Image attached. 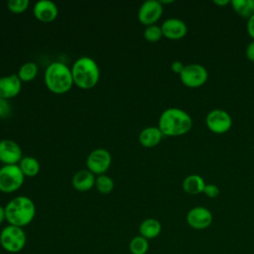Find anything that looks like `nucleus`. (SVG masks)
<instances>
[{
  "mask_svg": "<svg viewBox=\"0 0 254 254\" xmlns=\"http://www.w3.org/2000/svg\"><path fill=\"white\" fill-rule=\"evenodd\" d=\"M22 158V150L18 143L10 139L0 141V161L4 165H17Z\"/></svg>",
  "mask_w": 254,
  "mask_h": 254,
  "instance_id": "nucleus-12",
  "label": "nucleus"
},
{
  "mask_svg": "<svg viewBox=\"0 0 254 254\" xmlns=\"http://www.w3.org/2000/svg\"><path fill=\"white\" fill-rule=\"evenodd\" d=\"M160 2H161V3H162V5H163V4H169V3H173L174 1H173V0H167V1H166V0H162V1H160Z\"/></svg>",
  "mask_w": 254,
  "mask_h": 254,
  "instance_id": "nucleus-34",
  "label": "nucleus"
},
{
  "mask_svg": "<svg viewBox=\"0 0 254 254\" xmlns=\"http://www.w3.org/2000/svg\"><path fill=\"white\" fill-rule=\"evenodd\" d=\"M11 113V106L7 99L0 97V117L5 118Z\"/></svg>",
  "mask_w": 254,
  "mask_h": 254,
  "instance_id": "nucleus-28",
  "label": "nucleus"
},
{
  "mask_svg": "<svg viewBox=\"0 0 254 254\" xmlns=\"http://www.w3.org/2000/svg\"><path fill=\"white\" fill-rule=\"evenodd\" d=\"M149 250V241L141 235H137L129 242V251L131 254H146Z\"/></svg>",
  "mask_w": 254,
  "mask_h": 254,
  "instance_id": "nucleus-23",
  "label": "nucleus"
},
{
  "mask_svg": "<svg viewBox=\"0 0 254 254\" xmlns=\"http://www.w3.org/2000/svg\"><path fill=\"white\" fill-rule=\"evenodd\" d=\"M212 2H213V4H215L217 6H220V7H224V6L231 3V1H229V0H213Z\"/></svg>",
  "mask_w": 254,
  "mask_h": 254,
  "instance_id": "nucleus-32",
  "label": "nucleus"
},
{
  "mask_svg": "<svg viewBox=\"0 0 254 254\" xmlns=\"http://www.w3.org/2000/svg\"><path fill=\"white\" fill-rule=\"evenodd\" d=\"M95 187L99 192L109 193L114 188V182L110 177L102 174L95 179Z\"/></svg>",
  "mask_w": 254,
  "mask_h": 254,
  "instance_id": "nucleus-24",
  "label": "nucleus"
},
{
  "mask_svg": "<svg viewBox=\"0 0 254 254\" xmlns=\"http://www.w3.org/2000/svg\"><path fill=\"white\" fill-rule=\"evenodd\" d=\"M6 219L5 216V207H3L2 205H0V224Z\"/></svg>",
  "mask_w": 254,
  "mask_h": 254,
  "instance_id": "nucleus-33",
  "label": "nucleus"
},
{
  "mask_svg": "<svg viewBox=\"0 0 254 254\" xmlns=\"http://www.w3.org/2000/svg\"><path fill=\"white\" fill-rule=\"evenodd\" d=\"M27 236L22 227L8 224L0 232V245L9 253H19L24 249Z\"/></svg>",
  "mask_w": 254,
  "mask_h": 254,
  "instance_id": "nucleus-5",
  "label": "nucleus"
},
{
  "mask_svg": "<svg viewBox=\"0 0 254 254\" xmlns=\"http://www.w3.org/2000/svg\"><path fill=\"white\" fill-rule=\"evenodd\" d=\"M19 167L23 172L24 176L27 177H35L38 175L40 171V163L39 161L31 156L23 157L19 163Z\"/></svg>",
  "mask_w": 254,
  "mask_h": 254,
  "instance_id": "nucleus-21",
  "label": "nucleus"
},
{
  "mask_svg": "<svg viewBox=\"0 0 254 254\" xmlns=\"http://www.w3.org/2000/svg\"><path fill=\"white\" fill-rule=\"evenodd\" d=\"M205 185L206 184H205L204 180L202 179V177H200L199 175H196V174L189 175L188 177L185 178V180L183 181V184H182L184 190L189 194L202 193Z\"/></svg>",
  "mask_w": 254,
  "mask_h": 254,
  "instance_id": "nucleus-19",
  "label": "nucleus"
},
{
  "mask_svg": "<svg viewBox=\"0 0 254 254\" xmlns=\"http://www.w3.org/2000/svg\"><path fill=\"white\" fill-rule=\"evenodd\" d=\"M185 67V64L181 62V61H174L171 64V69L174 73H177V74H181V72L183 71Z\"/></svg>",
  "mask_w": 254,
  "mask_h": 254,
  "instance_id": "nucleus-29",
  "label": "nucleus"
},
{
  "mask_svg": "<svg viewBox=\"0 0 254 254\" xmlns=\"http://www.w3.org/2000/svg\"><path fill=\"white\" fill-rule=\"evenodd\" d=\"M163 14V5L159 0H147L138 10L139 21L146 25H154Z\"/></svg>",
  "mask_w": 254,
  "mask_h": 254,
  "instance_id": "nucleus-10",
  "label": "nucleus"
},
{
  "mask_svg": "<svg viewBox=\"0 0 254 254\" xmlns=\"http://www.w3.org/2000/svg\"><path fill=\"white\" fill-rule=\"evenodd\" d=\"M158 127L164 136L178 137L190 131L192 119L187 111L177 107H170L161 113Z\"/></svg>",
  "mask_w": 254,
  "mask_h": 254,
  "instance_id": "nucleus-1",
  "label": "nucleus"
},
{
  "mask_svg": "<svg viewBox=\"0 0 254 254\" xmlns=\"http://www.w3.org/2000/svg\"><path fill=\"white\" fill-rule=\"evenodd\" d=\"M181 81L190 88H197L202 86L208 79L207 69L199 64H190L185 65L180 74Z\"/></svg>",
  "mask_w": 254,
  "mask_h": 254,
  "instance_id": "nucleus-7",
  "label": "nucleus"
},
{
  "mask_svg": "<svg viewBox=\"0 0 254 254\" xmlns=\"http://www.w3.org/2000/svg\"><path fill=\"white\" fill-rule=\"evenodd\" d=\"M246 29H247L248 35L252 38V41H254V15H252V16L247 20Z\"/></svg>",
  "mask_w": 254,
  "mask_h": 254,
  "instance_id": "nucleus-31",
  "label": "nucleus"
},
{
  "mask_svg": "<svg viewBox=\"0 0 254 254\" xmlns=\"http://www.w3.org/2000/svg\"><path fill=\"white\" fill-rule=\"evenodd\" d=\"M230 4L233 10L242 18L248 20L254 15V0H232Z\"/></svg>",
  "mask_w": 254,
  "mask_h": 254,
  "instance_id": "nucleus-20",
  "label": "nucleus"
},
{
  "mask_svg": "<svg viewBox=\"0 0 254 254\" xmlns=\"http://www.w3.org/2000/svg\"><path fill=\"white\" fill-rule=\"evenodd\" d=\"M111 164V155L110 153L103 148H97L89 153L86 159L87 170L92 174L102 175L110 167Z\"/></svg>",
  "mask_w": 254,
  "mask_h": 254,
  "instance_id": "nucleus-9",
  "label": "nucleus"
},
{
  "mask_svg": "<svg viewBox=\"0 0 254 254\" xmlns=\"http://www.w3.org/2000/svg\"><path fill=\"white\" fill-rule=\"evenodd\" d=\"M245 56L246 58L250 61L254 63V41H251L245 50Z\"/></svg>",
  "mask_w": 254,
  "mask_h": 254,
  "instance_id": "nucleus-30",
  "label": "nucleus"
},
{
  "mask_svg": "<svg viewBox=\"0 0 254 254\" xmlns=\"http://www.w3.org/2000/svg\"><path fill=\"white\" fill-rule=\"evenodd\" d=\"M206 127L215 134H224L228 132L232 126L230 114L223 109H212L205 117Z\"/></svg>",
  "mask_w": 254,
  "mask_h": 254,
  "instance_id": "nucleus-8",
  "label": "nucleus"
},
{
  "mask_svg": "<svg viewBox=\"0 0 254 254\" xmlns=\"http://www.w3.org/2000/svg\"><path fill=\"white\" fill-rule=\"evenodd\" d=\"M4 207L8 223L22 228L30 224L36 215L35 203L26 195H19L12 198Z\"/></svg>",
  "mask_w": 254,
  "mask_h": 254,
  "instance_id": "nucleus-2",
  "label": "nucleus"
},
{
  "mask_svg": "<svg viewBox=\"0 0 254 254\" xmlns=\"http://www.w3.org/2000/svg\"><path fill=\"white\" fill-rule=\"evenodd\" d=\"M24 179L19 165H4L0 168V190L7 193L16 191L23 185Z\"/></svg>",
  "mask_w": 254,
  "mask_h": 254,
  "instance_id": "nucleus-6",
  "label": "nucleus"
},
{
  "mask_svg": "<svg viewBox=\"0 0 254 254\" xmlns=\"http://www.w3.org/2000/svg\"><path fill=\"white\" fill-rule=\"evenodd\" d=\"M163 37V32L161 29V26H158L156 24L147 26L146 29L144 30V38L151 43L158 42L162 39Z\"/></svg>",
  "mask_w": 254,
  "mask_h": 254,
  "instance_id": "nucleus-25",
  "label": "nucleus"
},
{
  "mask_svg": "<svg viewBox=\"0 0 254 254\" xmlns=\"http://www.w3.org/2000/svg\"><path fill=\"white\" fill-rule=\"evenodd\" d=\"M73 83L82 89L93 87L99 79L100 71L96 62L89 57L77 59L71 67Z\"/></svg>",
  "mask_w": 254,
  "mask_h": 254,
  "instance_id": "nucleus-3",
  "label": "nucleus"
},
{
  "mask_svg": "<svg viewBox=\"0 0 254 254\" xmlns=\"http://www.w3.org/2000/svg\"><path fill=\"white\" fill-rule=\"evenodd\" d=\"M219 192H220V190L217 186H215L213 184H206L202 193H204L209 198H215L219 195Z\"/></svg>",
  "mask_w": 254,
  "mask_h": 254,
  "instance_id": "nucleus-27",
  "label": "nucleus"
},
{
  "mask_svg": "<svg viewBox=\"0 0 254 254\" xmlns=\"http://www.w3.org/2000/svg\"><path fill=\"white\" fill-rule=\"evenodd\" d=\"M163 133L159 129V127L155 126H149L144 128L140 134H139V142L141 143L142 146L147 147V148H152L157 146L162 138H163Z\"/></svg>",
  "mask_w": 254,
  "mask_h": 254,
  "instance_id": "nucleus-17",
  "label": "nucleus"
},
{
  "mask_svg": "<svg viewBox=\"0 0 254 254\" xmlns=\"http://www.w3.org/2000/svg\"><path fill=\"white\" fill-rule=\"evenodd\" d=\"M212 219L211 211L204 206H194L187 213L188 224L196 230L207 228L211 224Z\"/></svg>",
  "mask_w": 254,
  "mask_h": 254,
  "instance_id": "nucleus-11",
  "label": "nucleus"
},
{
  "mask_svg": "<svg viewBox=\"0 0 254 254\" xmlns=\"http://www.w3.org/2000/svg\"><path fill=\"white\" fill-rule=\"evenodd\" d=\"M33 13L38 20L48 23L57 18L59 10L55 2L51 0H39L34 5Z\"/></svg>",
  "mask_w": 254,
  "mask_h": 254,
  "instance_id": "nucleus-14",
  "label": "nucleus"
},
{
  "mask_svg": "<svg viewBox=\"0 0 254 254\" xmlns=\"http://www.w3.org/2000/svg\"><path fill=\"white\" fill-rule=\"evenodd\" d=\"M29 4V0H9L7 6L10 11L14 13H21L28 8Z\"/></svg>",
  "mask_w": 254,
  "mask_h": 254,
  "instance_id": "nucleus-26",
  "label": "nucleus"
},
{
  "mask_svg": "<svg viewBox=\"0 0 254 254\" xmlns=\"http://www.w3.org/2000/svg\"><path fill=\"white\" fill-rule=\"evenodd\" d=\"M162 231L161 222L156 218H146L139 225L140 235L146 239H154L160 235Z\"/></svg>",
  "mask_w": 254,
  "mask_h": 254,
  "instance_id": "nucleus-18",
  "label": "nucleus"
},
{
  "mask_svg": "<svg viewBox=\"0 0 254 254\" xmlns=\"http://www.w3.org/2000/svg\"><path fill=\"white\" fill-rule=\"evenodd\" d=\"M71 183L78 191H86L95 185V178L89 170H79L73 175Z\"/></svg>",
  "mask_w": 254,
  "mask_h": 254,
  "instance_id": "nucleus-16",
  "label": "nucleus"
},
{
  "mask_svg": "<svg viewBox=\"0 0 254 254\" xmlns=\"http://www.w3.org/2000/svg\"><path fill=\"white\" fill-rule=\"evenodd\" d=\"M38 73V66L33 62H27L23 64L19 70L17 75L21 79V81H31L33 80Z\"/></svg>",
  "mask_w": 254,
  "mask_h": 254,
  "instance_id": "nucleus-22",
  "label": "nucleus"
},
{
  "mask_svg": "<svg viewBox=\"0 0 254 254\" xmlns=\"http://www.w3.org/2000/svg\"><path fill=\"white\" fill-rule=\"evenodd\" d=\"M45 83L55 93L66 92L73 83L71 68L60 62L52 63L46 68Z\"/></svg>",
  "mask_w": 254,
  "mask_h": 254,
  "instance_id": "nucleus-4",
  "label": "nucleus"
},
{
  "mask_svg": "<svg viewBox=\"0 0 254 254\" xmlns=\"http://www.w3.org/2000/svg\"><path fill=\"white\" fill-rule=\"evenodd\" d=\"M163 32V37L170 40H180L183 39L188 33L187 24L178 18H169L163 22L161 25Z\"/></svg>",
  "mask_w": 254,
  "mask_h": 254,
  "instance_id": "nucleus-13",
  "label": "nucleus"
},
{
  "mask_svg": "<svg viewBox=\"0 0 254 254\" xmlns=\"http://www.w3.org/2000/svg\"><path fill=\"white\" fill-rule=\"evenodd\" d=\"M22 81L17 74H10L0 77V97L4 99L18 95L21 90Z\"/></svg>",
  "mask_w": 254,
  "mask_h": 254,
  "instance_id": "nucleus-15",
  "label": "nucleus"
}]
</instances>
